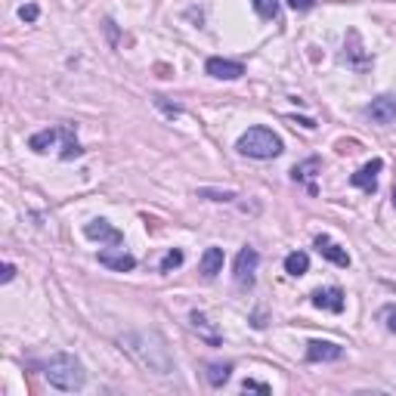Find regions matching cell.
Returning a JSON list of instances; mask_svg holds the SVG:
<instances>
[{
	"instance_id": "cell-1",
	"label": "cell",
	"mask_w": 396,
	"mask_h": 396,
	"mask_svg": "<svg viewBox=\"0 0 396 396\" xmlns=\"http://www.w3.org/2000/svg\"><path fill=\"white\" fill-rule=\"evenodd\" d=\"M121 350H127V353L152 375H170L174 372L170 347L158 332H127L121 338Z\"/></svg>"
},
{
	"instance_id": "cell-2",
	"label": "cell",
	"mask_w": 396,
	"mask_h": 396,
	"mask_svg": "<svg viewBox=\"0 0 396 396\" xmlns=\"http://www.w3.org/2000/svg\"><path fill=\"white\" fill-rule=\"evenodd\" d=\"M44 378H47L50 387L65 393H75L87 384V372H84L81 359L71 353H53L47 362H44Z\"/></svg>"
},
{
	"instance_id": "cell-3",
	"label": "cell",
	"mask_w": 396,
	"mask_h": 396,
	"mask_svg": "<svg viewBox=\"0 0 396 396\" xmlns=\"http://www.w3.org/2000/svg\"><path fill=\"white\" fill-rule=\"evenodd\" d=\"M235 149L242 152L245 158H257V161H267V158H279L282 155V136L273 134L269 127H251L239 136Z\"/></svg>"
},
{
	"instance_id": "cell-4",
	"label": "cell",
	"mask_w": 396,
	"mask_h": 396,
	"mask_svg": "<svg viewBox=\"0 0 396 396\" xmlns=\"http://www.w3.org/2000/svg\"><path fill=\"white\" fill-rule=\"evenodd\" d=\"M257 263H260V254H257L254 248H242L239 251V257H235V285H239V288L254 285Z\"/></svg>"
},
{
	"instance_id": "cell-5",
	"label": "cell",
	"mask_w": 396,
	"mask_h": 396,
	"mask_svg": "<svg viewBox=\"0 0 396 396\" xmlns=\"http://www.w3.org/2000/svg\"><path fill=\"white\" fill-rule=\"evenodd\" d=\"M84 235H87L90 242H99V245H121V242H124L121 229H115L109 220H102V217L90 220L87 226H84Z\"/></svg>"
},
{
	"instance_id": "cell-6",
	"label": "cell",
	"mask_w": 396,
	"mask_h": 396,
	"mask_svg": "<svg viewBox=\"0 0 396 396\" xmlns=\"http://www.w3.org/2000/svg\"><path fill=\"white\" fill-rule=\"evenodd\" d=\"M381 170H384V161H381V158H372V161L362 164V168L350 177V183H353L356 189H362V192L372 195L375 189H378V174H381Z\"/></svg>"
},
{
	"instance_id": "cell-7",
	"label": "cell",
	"mask_w": 396,
	"mask_h": 396,
	"mask_svg": "<svg viewBox=\"0 0 396 396\" xmlns=\"http://www.w3.org/2000/svg\"><path fill=\"white\" fill-rule=\"evenodd\" d=\"M204 69H208L210 78H220V81H239V78L245 75V65H242V62H233V59H220V56H210Z\"/></svg>"
},
{
	"instance_id": "cell-8",
	"label": "cell",
	"mask_w": 396,
	"mask_h": 396,
	"mask_svg": "<svg viewBox=\"0 0 396 396\" xmlns=\"http://www.w3.org/2000/svg\"><path fill=\"white\" fill-rule=\"evenodd\" d=\"M344 356V347L334 341H309L307 344V359L309 362H334Z\"/></svg>"
},
{
	"instance_id": "cell-9",
	"label": "cell",
	"mask_w": 396,
	"mask_h": 396,
	"mask_svg": "<svg viewBox=\"0 0 396 396\" xmlns=\"http://www.w3.org/2000/svg\"><path fill=\"white\" fill-rule=\"evenodd\" d=\"M366 115L372 118L375 124H390V121H396V96H378V99H372V105L366 109Z\"/></svg>"
},
{
	"instance_id": "cell-10",
	"label": "cell",
	"mask_w": 396,
	"mask_h": 396,
	"mask_svg": "<svg viewBox=\"0 0 396 396\" xmlns=\"http://www.w3.org/2000/svg\"><path fill=\"white\" fill-rule=\"evenodd\" d=\"M313 307L328 309V313H344V291L341 288H319V291H313Z\"/></svg>"
},
{
	"instance_id": "cell-11",
	"label": "cell",
	"mask_w": 396,
	"mask_h": 396,
	"mask_svg": "<svg viewBox=\"0 0 396 396\" xmlns=\"http://www.w3.org/2000/svg\"><path fill=\"white\" fill-rule=\"evenodd\" d=\"M316 251H319L325 260H332L334 267H350V254L338 245V242L328 239V235H316Z\"/></svg>"
},
{
	"instance_id": "cell-12",
	"label": "cell",
	"mask_w": 396,
	"mask_h": 396,
	"mask_svg": "<svg viewBox=\"0 0 396 396\" xmlns=\"http://www.w3.org/2000/svg\"><path fill=\"white\" fill-rule=\"evenodd\" d=\"M99 263L115 269V273H130V269H136V257L124 254V251H99Z\"/></svg>"
},
{
	"instance_id": "cell-13",
	"label": "cell",
	"mask_w": 396,
	"mask_h": 396,
	"mask_svg": "<svg viewBox=\"0 0 396 396\" xmlns=\"http://www.w3.org/2000/svg\"><path fill=\"white\" fill-rule=\"evenodd\" d=\"M322 170V158H307L303 164H297V168L291 170V177H294V183H307L309 186V192H316V186H313V177Z\"/></svg>"
},
{
	"instance_id": "cell-14",
	"label": "cell",
	"mask_w": 396,
	"mask_h": 396,
	"mask_svg": "<svg viewBox=\"0 0 396 396\" xmlns=\"http://www.w3.org/2000/svg\"><path fill=\"white\" fill-rule=\"evenodd\" d=\"M217 273H223V248H208L201 254V276L214 279Z\"/></svg>"
},
{
	"instance_id": "cell-15",
	"label": "cell",
	"mask_w": 396,
	"mask_h": 396,
	"mask_svg": "<svg viewBox=\"0 0 396 396\" xmlns=\"http://www.w3.org/2000/svg\"><path fill=\"white\" fill-rule=\"evenodd\" d=\"M59 136H62V127H47V130H41V134L31 136L28 146L35 152H50V146L59 140Z\"/></svg>"
},
{
	"instance_id": "cell-16",
	"label": "cell",
	"mask_w": 396,
	"mask_h": 396,
	"mask_svg": "<svg viewBox=\"0 0 396 396\" xmlns=\"http://www.w3.org/2000/svg\"><path fill=\"white\" fill-rule=\"evenodd\" d=\"M347 41H350V47H344V50H350V59H353L350 65H353V69H359V71H362V69H368V65H372V59H368V56H366V50L359 47V35H356V31H350Z\"/></svg>"
},
{
	"instance_id": "cell-17",
	"label": "cell",
	"mask_w": 396,
	"mask_h": 396,
	"mask_svg": "<svg viewBox=\"0 0 396 396\" xmlns=\"http://www.w3.org/2000/svg\"><path fill=\"white\" fill-rule=\"evenodd\" d=\"M233 375V362H210L208 366V384L210 387H223Z\"/></svg>"
},
{
	"instance_id": "cell-18",
	"label": "cell",
	"mask_w": 396,
	"mask_h": 396,
	"mask_svg": "<svg viewBox=\"0 0 396 396\" xmlns=\"http://www.w3.org/2000/svg\"><path fill=\"white\" fill-rule=\"evenodd\" d=\"M307 269H309V257L303 254V251H291V254L285 257V273L288 276H294L297 279V276H303Z\"/></svg>"
},
{
	"instance_id": "cell-19",
	"label": "cell",
	"mask_w": 396,
	"mask_h": 396,
	"mask_svg": "<svg viewBox=\"0 0 396 396\" xmlns=\"http://www.w3.org/2000/svg\"><path fill=\"white\" fill-rule=\"evenodd\" d=\"M62 140H65V146H62V161H71V158H81V155H84V149L78 146L75 130H71V127H62Z\"/></svg>"
},
{
	"instance_id": "cell-20",
	"label": "cell",
	"mask_w": 396,
	"mask_h": 396,
	"mask_svg": "<svg viewBox=\"0 0 396 396\" xmlns=\"http://www.w3.org/2000/svg\"><path fill=\"white\" fill-rule=\"evenodd\" d=\"M260 19H276L279 16V0H251Z\"/></svg>"
},
{
	"instance_id": "cell-21",
	"label": "cell",
	"mask_w": 396,
	"mask_h": 396,
	"mask_svg": "<svg viewBox=\"0 0 396 396\" xmlns=\"http://www.w3.org/2000/svg\"><path fill=\"white\" fill-rule=\"evenodd\" d=\"M183 267V251L180 248H170L168 254L161 257V273H170V269Z\"/></svg>"
},
{
	"instance_id": "cell-22",
	"label": "cell",
	"mask_w": 396,
	"mask_h": 396,
	"mask_svg": "<svg viewBox=\"0 0 396 396\" xmlns=\"http://www.w3.org/2000/svg\"><path fill=\"white\" fill-rule=\"evenodd\" d=\"M198 195L210 198V201H233V198H235V192H229V189H223V192H220V189H201Z\"/></svg>"
},
{
	"instance_id": "cell-23",
	"label": "cell",
	"mask_w": 396,
	"mask_h": 396,
	"mask_svg": "<svg viewBox=\"0 0 396 396\" xmlns=\"http://www.w3.org/2000/svg\"><path fill=\"white\" fill-rule=\"evenodd\" d=\"M242 390H254V393H273V387H269V384H263V381H242Z\"/></svg>"
},
{
	"instance_id": "cell-24",
	"label": "cell",
	"mask_w": 396,
	"mask_h": 396,
	"mask_svg": "<svg viewBox=\"0 0 396 396\" xmlns=\"http://www.w3.org/2000/svg\"><path fill=\"white\" fill-rule=\"evenodd\" d=\"M37 16H41V10H37V3H25L22 10H19V19H22V22H35Z\"/></svg>"
},
{
	"instance_id": "cell-25",
	"label": "cell",
	"mask_w": 396,
	"mask_h": 396,
	"mask_svg": "<svg viewBox=\"0 0 396 396\" xmlns=\"http://www.w3.org/2000/svg\"><path fill=\"white\" fill-rule=\"evenodd\" d=\"M381 319H384V325L390 328V332H396V307H393V303L381 309Z\"/></svg>"
},
{
	"instance_id": "cell-26",
	"label": "cell",
	"mask_w": 396,
	"mask_h": 396,
	"mask_svg": "<svg viewBox=\"0 0 396 396\" xmlns=\"http://www.w3.org/2000/svg\"><path fill=\"white\" fill-rule=\"evenodd\" d=\"M192 325L195 328H208V319H204L201 313H192ZM210 344H220V338H217V334H210Z\"/></svg>"
},
{
	"instance_id": "cell-27",
	"label": "cell",
	"mask_w": 396,
	"mask_h": 396,
	"mask_svg": "<svg viewBox=\"0 0 396 396\" xmlns=\"http://www.w3.org/2000/svg\"><path fill=\"white\" fill-rule=\"evenodd\" d=\"M288 6H291V10H297V12H303V10H313L316 0H288Z\"/></svg>"
},
{
	"instance_id": "cell-28",
	"label": "cell",
	"mask_w": 396,
	"mask_h": 396,
	"mask_svg": "<svg viewBox=\"0 0 396 396\" xmlns=\"http://www.w3.org/2000/svg\"><path fill=\"white\" fill-rule=\"evenodd\" d=\"M12 276H16V267H12V263H3V276H0V282H12Z\"/></svg>"
},
{
	"instance_id": "cell-29",
	"label": "cell",
	"mask_w": 396,
	"mask_h": 396,
	"mask_svg": "<svg viewBox=\"0 0 396 396\" xmlns=\"http://www.w3.org/2000/svg\"><path fill=\"white\" fill-rule=\"evenodd\" d=\"M393 204H396V183H393Z\"/></svg>"
}]
</instances>
